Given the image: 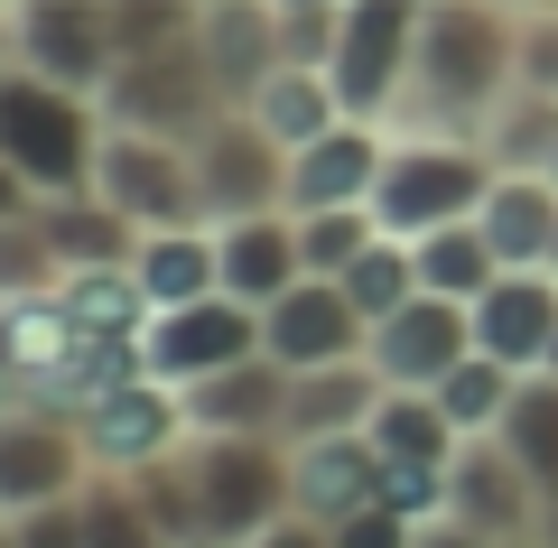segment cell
Segmentation results:
<instances>
[{
	"label": "cell",
	"instance_id": "cell-1",
	"mask_svg": "<svg viewBox=\"0 0 558 548\" xmlns=\"http://www.w3.org/2000/svg\"><path fill=\"white\" fill-rule=\"evenodd\" d=\"M521 84V10L502 0H428L418 57L381 131H428V139H475L484 112Z\"/></svg>",
	"mask_w": 558,
	"mask_h": 548
},
{
	"label": "cell",
	"instance_id": "cell-2",
	"mask_svg": "<svg viewBox=\"0 0 558 548\" xmlns=\"http://www.w3.org/2000/svg\"><path fill=\"white\" fill-rule=\"evenodd\" d=\"M102 102L75 94V84H47L28 65H0V158L38 186V196H75L94 186V158H102Z\"/></svg>",
	"mask_w": 558,
	"mask_h": 548
},
{
	"label": "cell",
	"instance_id": "cell-3",
	"mask_svg": "<svg viewBox=\"0 0 558 548\" xmlns=\"http://www.w3.org/2000/svg\"><path fill=\"white\" fill-rule=\"evenodd\" d=\"M484 186H494V158L475 139L391 131V158L373 176V215H381V233L418 242V233H438V223H465L484 205Z\"/></svg>",
	"mask_w": 558,
	"mask_h": 548
},
{
	"label": "cell",
	"instance_id": "cell-4",
	"mask_svg": "<svg viewBox=\"0 0 558 548\" xmlns=\"http://www.w3.org/2000/svg\"><path fill=\"white\" fill-rule=\"evenodd\" d=\"M186 484H196V511H205V548H242L279 511H299L279 437H186Z\"/></svg>",
	"mask_w": 558,
	"mask_h": 548
},
{
	"label": "cell",
	"instance_id": "cell-5",
	"mask_svg": "<svg viewBox=\"0 0 558 548\" xmlns=\"http://www.w3.org/2000/svg\"><path fill=\"white\" fill-rule=\"evenodd\" d=\"M102 121L112 131H149V139H196L215 112H233L205 65V38H178V47H149V57H121L102 75Z\"/></svg>",
	"mask_w": 558,
	"mask_h": 548
},
{
	"label": "cell",
	"instance_id": "cell-6",
	"mask_svg": "<svg viewBox=\"0 0 558 548\" xmlns=\"http://www.w3.org/2000/svg\"><path fill=\"white\" fill-rule=\"evenodd\" d=\"M418 20H428V0H336L326 84H336V102L354 121H391L410 57H418Z\"/></svg>",
	"mask_w": 558,
	"mask_h": 548
},
{
	"label": "cell",
	"instance_id": "cell-7",
	"mask_svg": "<svg viewBox=\"0 0 558 548\" xmlns=\"http://www.w3.org/2000/svg\"><path fill=\"white\" fill-rule=\"evenodd\" d=\"M94 196L112 205V215H131L140 233H168V223H215V215H205V186H196L186 139H149V131H102Z\"/></svg>",
	"mask_w": 558,
	"mask_h": 548
},
{
	"label": "cell",
	"instance_id": "cell-8",
	"mask_svg": "<svg viewBox=\"0 0 558 548\" xmlns=\"http://www.w3.org/2000/svg\"><path fill=\"white\" fill-rule=\"evenodd\" d=\"M84 484H94V447H84V418L47 410V400H10V410H0V511L75 502Z\"/></svg>",
	"mask_w": 558,
	"mask_h": 548
},
{
	"label": "cell",
	"instance_id": "cell-9",
	"mask_svg": "<svg viewBox=\"0 0 558 548\" xmlns=\"http://www.w3.org/2000/svg\"><path fill=\"white\" fill-rule=\"evenodd\" d=\"M186 158H196V186H205V215L215 223L289 215V149H279L252 112H215L186 139Z\"/></svg>",
	"mask_w": 558,
	"mask_h": 548
},
{
	"label": "cell",
	"instance_id": "cell-10",
	"mask_svg": "<svg viewBox=\"0 0 558 548\" xmlns=\"http://www.w3.org/2000/svg\"><path fill=\"white\" fill-rule=\"evenodd\" d=\"M10 65L102 94L112 75V0H10Z\"/></svg>",
	"mask_w": 558,
	"mask_h": 548
},
{
	"label": "cell",
	"instance_id": "cell-11",
	"mask_svg": "<svg viewBox=\"0 0 558 548\" xmlns=\"http://www.w3.org/2000/svg\"><path fill=\"white\" fill-rule=\"evenodd\" d=\"M260 353V307H242V297H196V307H159L149 326H140V363L168 381V391H186V381L223 373V363H252Z\"/></svg>",
	"mask_w": 558,
	"mask_h": 548
},
{
	"label": "cell",
	"instance_id": "cell-12",
	"mask_svg": "<svg viewBox=\"0 0 558 548\" xmlns=\"http://www.w3.org/2000/svg\"><path fill=\"white\" fill-rule=\"evenodd\" d=\"M465 353H475V307H465V297H428V289H418L400 316H381V326H373L363 363H373L391 391H438Z\"/></svg>",
	"mask_w": 558,
	"mask_h": 548
},
{
	"label": "cell",
	"instance_id": "cell-13",
	"mask_svg": "<svg viewBox=\"0 0 558 548\" xmlns=\"http://www.w3.org/2000/svg\"><path fill=\"white\" fill-rule=\"evenodd\" d=\"M447 511H457L465 529H484V539H539L549 492H539V474L521 465L502 437H465L457 465H447Z\"/></svg>",
	"mask_w": 558,
	"mask_h": 548
},
{
	"label": "cell",
	"instance_id": "cell-14",
	"mask_svg": "<svg viewBox=\"0 0 558 548\" xmlns=\"http://www.w3.org/2000/svg\"><path fill=\"white\" fill-rule=\"evenodd\" d=\"M186 400L168 391L159 373H140V381H121L112 400H94L84 410V447H94V474H140V465H159V455H178L186 447Z\"/></svg>",
	"mask_w": 558,
	"mask_h": 548
},
{
	"label": "cell",
	"instance_id": "cell-15",
	"mask_svg": "<svg viewBox=\"0 0 558 548\" xmlns=\"http://www.w3.org/2000/svg\"><path fill=\"white\" fill-rule=\"evenodd\" d=\"M363 344H373V326L354 316V297H344L336 279H299L289 297H270V307H260V353H270V363H289V373L363 363Z\"/></svg>",
	"mask_w": 558,
	"mask_h": 548
},
{
	"label": "cell",
	"instance_id": "cell-16",
	"mask_svg": "<svg viewBox=\"0 0 558 548\" xmlns=\"http://www.w3.org/2000/svg\"><path fill=\"white\" fill-rule=\"evenodd\" d=\"M391 158V131L381 121L344 112L336 131H317L307 149H289V215H326V205H373V176Z\"/></svg>",
	"mask_w": 558,
	"mask_h": 548
},
{
	"label": "cell",
	"instance_id": "cell-17",
	"mask_svg": "<svg viewBox=\"0 0 558 548\" xmlns=\"http://www.w3.org/2000/svg\"><path fill=\"white\" fill-rule=\"evenodd\" d=\"M289 492H299L307 521L344 529L354 511L391 502V465H381L373 437H317V447H289Z\"/></svg>",
	"mask_w": 558,
	"mask_h": 548
},
{
	"label": "cell",
	"instance_id": "cell-18",
	"mask_svg": "<svg viewBox=\"0 0 558 548\" xmlns=\"http://www.w3.org/2000/svg\"><path fill=\"white\" fill-rule=\"evenodd\" d=\"M549 344H558V270H502L475 297V353H494L512 373H539Z\"/></svg>",
	"mask_w": 558,
	"mask_h": 548
},
{
	"label": "cell",
	"instance_id": "cell-19",
	"mask_svg": "<svg viewBox=\"0 0 558 548\" xmlns=\"http://www.w3.org/2000/svg\"><path fill=\"white\" fill-rule=\"evenodd\" d=\"M196 38H205V65H215V84H223L233 112L279 75V65H289V28H279L270 0H205Z\"/></svg>",
	"mask_w": 558,
	"mask_h": 548
},
{
	"label": "cell",
	"instance_id": "cell-20",
	"mask_svg": "<svg viewBox=\"0 0 558 548\" xmlns=\"http://www.w3.org/2000/svg\"><path fill=\"white\" fill-rule=\"evenodd\" d=\"M186 428L196 437H279V418H289V363H270V353H252V363H223V373L186 381Z\"/></svg>",
	"mask_w": 558,
	"mask_h": 548
},
{
	"label": "cell",
	"instance_id": "cell-21",
	"mask_svg": "<svg viewBox=\"0 0 558 548\" xmlns=\"http://www.w3.org/2000/svg\"><path fill=\"white\" fill-rule=\"evenodd\" d=\"M223 242V297L242 307H270L307 279V252H299V215H242V223H215Z\"/></svg>",
	"mask_w": 558,
	"mask_h": 548
},
{
	"label": "cell",
	"instance_id": "cell-22",
	"mask_svg": "<svg viewBox=\"0 0 558 548\" xmlns=\"http://www.w3.org/2000/svg\"><path fill=\"white\" fill-rule=\"evenodd\" d=\"M381 373L373 363H326V373H289V418H279V447H317V437H363L373 428Z\"/></svg>",
	"mask_w": 558,
	"mask_h": 548
},
{
	"label": "cell",
	"instance_id": "cell-23",
	"mask_svg": "<svg viewBox=\"0 0 558 548\" xmlns=\"http://www.w3.org/2000/svg\"><path fill=\"white\" fill-rule=\"evenodd\" d=\"M475 223L502 270H558V186L549 176H494Z\"/></svg>",
	"mask_w": 558,
	"mask_h": 548
},
{
	"label": "cell",
	"instance_id": "cell-24",
	"mask_svg": "<svg viewBox=\"0 0 558 548\" xmlns=\"http://www.w3.org/2000/svg\"><path fill=\"white\" fill-rule=\"evenodd\" d=\"M131 270L149 289V307H196V297L223 289V242L215 223H168V233H140Z\"/></svg>",
	"mask_w": 558,
	"mask_h": 548
},
{
	"label": "cell",
	"instance_id": "cell-25",
	"mask_svg": "<svg viewBox=\"0 0 558 548\" xmlns=\"http://www.w3.org/2000/svg\"><path fill=\"white\" fill-rule=\"evenodd\" d=\"M475 149L494 158V176H549V158H558V94H531V84H512V94L484 112Z\"/></svg>",
	"mask_w": 558,
	"mask_h": 548
},
{
	"label": "cell",
	"instance_id": "cell-26",
	"mask_svg": "<svg viewBox=\"0 0 558 548\" xmlns=\"http://www.w3.org/2000/svg\"><path fill=\"white\" fill-rule=\"evenodd\" d=\"M38 223H47V242H57L65 270H102V260H131V252H140V223L112 215L94 186H75V196H47Z\"/></svg>",
	"mask_w": 558,
	"mask_h": 548
},
{
	"label": "cell",
	"instance_id": "cell-27",
	"mask_svg": "<svg viewBox=\"0 0 558 548\" xmlns=\"http://www.w3.org/2000/svg\"><path fill=\"white\" fill-rule=\"evenodd\" d=\"M242 112H252L279 149H307L317 131H336V121H344V102H336V84H326V65H299V57H289L252 102H242Z\"/></svg>",
	"mask_w": 558,
	"mask_h": 548
},
{
	"label": "cell",
	"instance_id": "cell-28",
	"mask_svg": "<svg viewBox=\"0 0 558 548\" xmlns=\"http://www.w3.org/2000/svg\"><path fill=\"white\" fill-rule=\"evenodd\" d=\"M410 252H418V289H428V297H465V307H475V297L502 279V260H494V242H484L475 215H465V223H438V233H418Z\"/></svg>",
	"mask_w": 558,
	"mask_h": 548
},
{
	"label": "cell",
	"instance_id": "cell-29",
	"mask_svg": "<svg viewBox=\"0 0 558 548\" xmlns=\"http://www.w3.org/2000/svg\"><path fill=\"white\" fill-rule=\"evenodd\" d=\"M57 307L75 316V326H94V334H140L149 316H159L131 260H102V270H65V279H57Z\"/></svg>",
	"mask_w": 558,
	"mask_h": 548
},
{
	"label": "cell",
	"instance_id": "cell-30",
	"mask_svg": "<svg viewBox=\"0 0 558 548\" xmlns=\"http://www.w3.org/2000/svg\"><path fill=\"white\" fill-rule=\"evenodd\" d=\"M494 437L539 474V492H558V373H521V391H512Z\"/></svg>",
	"mask_w": 558,
	"mask_h": 548
},
{
	"label": "cell",
	"instance_id": "cell-31",
	"mask_svg": "<svg viewBox=\"0 0 558 548\" xmlns=\"http://www.w3.org/2000/svg\"><path fill=\"white\" fill-rule=\"evenodd\" d=\"M75 502H84V548H168L159 511L140 502V484H131V474H94V484H84Z\"/></svg>",
	"mask_w": 558,
	"mask_h": 548
},
{
	"label": "cell",
	"instance_id": "cell-32",
	"mask_svg": "<svg viewBox=\"0 0 558 548\" xmlns=\"http://www.w3.org/2000/svg\"><path fill=\"white\" fill-rule=\"evenodd\" d=\"M336 289L354 297V316H363V326H381V316H400V307H410V297H418V252H410V242H400V233H381L373 252H363L354 270L336 279Z\"/></svg>",
	"mask_w": 558,
	"mask_h": 548
},
{
	"label": "cell",
	"instance_id": "cell-33",
	"mask_svg": "<svg viewBox=\"0 0 558 548\" xmlns=\"http://www.w3.org/2000/svg\"><path fill=\"white\" fill-rule=\"evenodd\" d=\"M512 391H521V373H512V363H494V353H465L457 373L438 381L447 418H457L465 437H494V428H502V410H512Z\"/></svg>",
	"mask_w": 558,
	"mask_h": 548
},
{
	"label": "cell",
	"instance_id": "cell-34",
	"mask_svg": "<svg viewBox=\"0 0 558 548\" xmlns=\"http://www.w3.org/2000/svg\"><path fill=\"white\" fill-rule=\"evenodd\" d=\"M381 242V215L373 205H326V215H299V252H307V279H344L363 252Z\"/></svg>",
	"mask_w": 558,
	"mask_h": 548
},
{
	"label": "cell",
	"instance_id": "cell-35",
	"mask_svg": "<svg viewBox=\"0 0 558 548\" xmlns=\"http://www.w3.org/2000/svg\"><path fill=\"white\" fill-rule=\"evenodd\" d=\"M57 279H65V260H57V242H47V223L10 215L0 223V297H10V307H38V297H57Z\"/></svg>",
	"mask_w": 558,
	"mask_h": 548
},
{
	"label": "cell",
	"instance_id": "cell-36",
	"mask_svg": "<svg viewBox=\"0 0 558 548\" xmlns=\"http://www.w3.org/2000/svg\"><path fill=\"white\" fill-rule=\"evenodd\" d=\"M521 84L531 94H558V0L521 10Z\"/></svg>",
	"mask_w": 558,
	"mask_h": 548
},
{
	"label": "cell",
	"instance_id": "cell-37",
	"mask_svg": "<svg viewBox=\"0 0 558 548\" xmlns=\"http://www.w3.org/2000/svg\"><path fill=\"white\" fill-rule=\"evenodd\" d=\"M20 548H84V502H38V511H10Z\"/></svg>",
	"mask_w": 558,
	"mask_h": 548
},
{
	"label": "cell",
	"instance_id": "cell-38",
	"mask_svg": "<svg viewBox=\"0 0 558 548\" xmlns=\"http://www.w3.org/2000/svg\"><path fill=\"white\" fill-rule=\"evenodd\" d=\"M410 511H391V502H373V511H354V521L336 529V548H410Z\"/></svg>",
	"mask_w": 558,
	"mask_h": 548
},
{
	"label": "cell",
	"instance_id": "cell-39",
	"mask_svg": "<svg viewBox=\"0 0 558 548\" xmlns=\"http://www.w3.org/2000/svg\"><path fill=\"white\" fill-rule=\"evenodd\" d=\"M242 548H336V529L307 521V511H279V521H270V529H252Z\"/></svg>",
	"mask_w": 558,
	"mask_h": 548
},
{
	"label": "cell",
	"instance_id": "cell-40",
	"mask_svg": "<svg viewBox=\"0 0 558 548\" xmlns=\"http://www.w3.org/2000/svg\"><path fill=\"white\" fill-rule=\"evenodd\" d=\"M10 400H28V363H20V307L0 297V410Z\"/></svg>",
	"mask_w": 558,
	"mask_h": 548
},
{
	"label": "cell",
	"instance_id": "cell-41",
	"mask_svg": "<svg viewBox=\"0 0 558 548\" xmlns=\"http://www.w3.org/2000/svg\"><path fill=\"white\" fill-rule=\"evenodd\" d=\"M410 548H502V539H484V529H465L457 511H428V521L410 529Z\"/></svg>",
	"mask_w": 558,
	"mask_h": 548
},
{
	"label": "cell",
	"instance_id": "cell-42",
	"mask_svg": "<svg viewBox=\"0 0 558 548\" xmlns=\"http://www.w3.org/2000/svg\"><path fill=\"white\" fill-rule=\"evenodd\" d=\"M38 205H47V196L28 186L20 168H10V158H0V223H10V215H38Z\"/></svg>",
	"mask_w": 558,
	"mask_h": 548
},
{
	"label": "cell",
	"instance_id": "cell-43",
	"mask_svg": "<svg viewBox=\"0 0 558 548\" xmlns=\"http://www.w3.org/2000/svg\"><path fill=\"white\" fill-rule=\"evenodd\" d=\"M539 539H549V548H558V492H549V511H539Z\"/></svg>",
	"mask_w": 558,
	"mask_h": 548
},
{
	"label": "cell",
	"instance_id": "cell-44",
	"mask_svg": "<svg viewBox=\"0 0 558 548\" xmlns=\"http://www.w3.org/2000/svg\"><path fill=\"white\" fill-rule=\"evenodd\" d=\"M0 65H10V0H0Z\"/></svg>",
	"mask_w": 558,
	"mask_h": 548
},
{
	"label": "cell",
	"instance_id": "cell-45",
	"mask_svg": "<svg viewBox=\"0 0 558 548\" xmlns=\"http://www.w3.org/2000/svg\"><path fill=\"white\" fill-rule=\"evenodd\" d=\"M0 548H20V529H10V511H0Z\"/></svg>",
	"mask_w": 558,
	"mask_h": 548
},
{
	"label": "cell",
	"instance_id": "cell-46",
	"mask_svg": "<svg viewBox=\"0 0 558 548\" xmlns=\"http://www.w3.org/2000/svg\"><path fill=\"white\" fill-rule=\"evenodd\" d=\"M502 548H549V539H502Z\"/></svg>",
	"mask_w": 558,
	"mask_h": 548
},
{
	"label": "cell",
	"instance_id": "cell-47",
	"mask_svg": "<svg viewBox=\"0 0 558 548\" xmlns=\"http://www.w3.org/2000/svg\"><path fill=\"white\" fill-rule=\"evenodd\" d=\"M270 10H307V0H270Z\"/></svg>",
	"mask_w": 558,
	"mask_h": 548
},
{
	"label": "cell",
	"instance_id": "cell-48",
	"mask_svg": "<svg viewBox=\"0 0 558 548\" xmlns=\"http://www.w3.org/2000/svg\"><path fill=\"white\" fill-rule=\"evenodd\" d=\"M502 10H539V0H502Z\"/></svg>",
	"mask_w": 558,
	"mask_h": 548
},
{
	"label": "cell",
	"instance_id": "cell-49",
	"mask_svg": "<svg viewBox=\"0 0 558 548\" xmlns=\"http://www.w3.org/2000/svg\"><path fill=\"white\" fill-rule=\"evenodd\" d=\"M539 373H558V344H549V363H539Z\"/></svg>",
	"mask_w": 558,
	"mask_h": 548
},
{
	"label": "cell",
	"instance_id": "cell-50",
	"mask_svg": "<svg viewBox=\"0 0 558 548\" xmlns=\"http://www.w3.org/2000/svg\"><path fill=\"white\" fill-rule=\"evenodd\" d=\"M549 186H558V158H549Z\"/></svg>",
	"mask_w": 558,
	"mask_h": 548
},
{
	"label": "cell",
	"instance_id": "cell-51",
	"mask_svg": "<svg viewBox=\"0 0 558 548\" xmlns=\"http://www.w3.org/2000/svg\"><path fill=\"white\" fill-rule=\"evenodd\" d=\"M196 10H205V0H196Z\"/></svg>",
	"mask_w": 558,
	"mask_h": 548
}]
</instances>
